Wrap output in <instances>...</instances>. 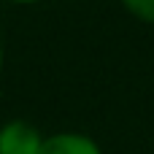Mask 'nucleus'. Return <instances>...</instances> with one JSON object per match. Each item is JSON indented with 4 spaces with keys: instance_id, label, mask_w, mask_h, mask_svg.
Segmentation results:
<instances>
[{
    "instance_id": "obj_4",
    "label": "nucleus",
    "mask_w": 154,
    "mask_h": 154,
    "mask_svg": "<svg viewBox=\"0 0 154 154\" xmlns=\"http://www.w3.org/2000/svg\"><path fill=\"white\" fill-rule=\"evenodd\" d=\"M3 60H5V49H3V38H0V70H3Z\"/></svg>"
},
{
    "instance_id": "obj_2",
    "label": "nucleus",
    "mask_w": 154,
    "mask_h": 154,
    "mask_svg": "<svg viewBox=\"0 0 154 154\" xmlns=\"http://www.w3.org/2000/svg\"><path fill=\"white\" fill-rule=\"evenodd\" d=\"M41 154H103L100 143L81 130H60L43 138Z\"/></svg>"
},
{
    "instance_id": "obj_5",
    "label": "nucleus",
    "mask_w": 154,
    "mask_h": 154,
    "mask_svg": "<svg viewBox=\"0 0 154 154\" xmlns=\"http://www.w3.org/2000/svg\"><path fill=\"white\" fill-rule=\"evenodd\" d=\"M8 3H19V5H30V3H38V0H8Z\"/></svg>"
},
{
    "instance_id": "obj_3",
    "label": "nucleus",
    "mask_w": 154,
    "mask_h": 154,
    "mask_svg": "<svg viewBox=\"0 0 154 154\" xmlns=\"http://www.w3.org/2000/svg\"><path fill=\"white\" fill-rule=\"evenodd\" d=\"M125 11L146 24H154V0H122Z\"/></svg>"
},
{
    "instance_id": "obj_1",
    "label": "nucleus",
    "mask_w": 154,
    "mask_h": 154,
    "mask_svg": "<svg viewBox=\"0 0 154 154\" xmlns=\"http://www.w3.org/2000/svg\"><path fill=\"white\" fill-rule=\"evenodd\" d=\"M43 138L30 119H8L0 125V154H41Z\"/></svg>"
}]
</instances>
